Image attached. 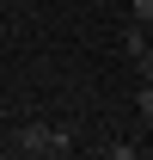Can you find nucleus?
<instances>
[{
	"instance_id": "nucleus-3",
	"label": "nucleus",
	"mask_w": 153,
	"mask_h": 160,
	"mask_svg": "<svg viewBox=\"0 0 153 160\" xmlns=\"http://www.w3.org/2000/svg\"><path fill=\"white\" fill-rule=\"evenodd\" d=\"M135 105H141V117L153 123V80H141V92H135Z\"/></svg>"
},
{
	"instance_id": "nucleus-2",
	"label": "nucleus",
	"mask_w": 153,
	"mask_h": 160,
	"mask_svg": "<svg viewBox=\"0 0 153 160\" xmlns=\"http://www.w3.org/2000/svg\"><path fill=\"white\" fill-rule=\"evenodd\" d=\"M129 25H153V0H129Z\"/></svg>"
},
{
	"instance_id": "nucleus-4",
	"label": "nucleus",
	"mask_w": 153,
	"mask_h": 160,
	"mask_svg": "<svg viewBox=\"0 0 153 160\" xmlns=\"http://www.w3.org/2000/svg\"><path fill=\"white\" fill-rule=\"evenodd\" d=\"M135 74H141V80H153V49H141V56H135Z\"/></svg>"
},
{
	"instance_id": "nucleus-5",
	"label": "nucleus",
	"mask_w": 153,
	"mask_h": 160,
	"mask_svg": "<svg viewBox=\"0 0 153 160\" xmlns=\"http://www.w3.org/2000/svg\"><path fill=\"white\" fill-rule=\"evenodd\" d=\"M147 31H153V25H147Z\"/></svg>"
},
{
	"instance_id": "nucleus-1",
	"label": "nucleus",
	"mask_w": 153,
	"mask_h": 160,
	"mask_svg": "<svg viewBox=\"0 0 153 160\" xmlns=\"http://www.w3.org/2000/svg\"><path fill=\"white\" fill-rule=\"evenodd\" d=\"M67 142H74V136H67V129H61V123H25V129H19V136H12V154H67Z\"/></svg>"
}]
</instances>
